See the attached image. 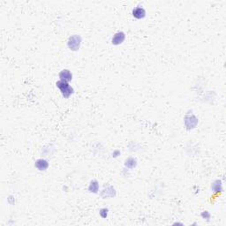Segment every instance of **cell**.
Segmentation results:
<instances>
[{
    "label": "cell",
    "mask_w": 226,
    "mask_h": 226,
    "mask_svg": "<svg viewBox=\"0 0 226 226\" xmlns=\"http://www.w3.org/2000/svg\"><path fill=\"white\" fill-rule=\"evenodd\" d=\"M132 15H133L134 18L141 20V19H143L144 17L146 16V11L144 10V8L138 6V7H136V8L133 9Z\"/></svg>",
    "instance_id": "cell-4"
},
{
    "label": "cell",
    "mask_w": 226,
    "mask_h": 226,
    "mask_svg": "<svg viewBox=\"0 0 226 226\" xmlns=\"http://www.w3.org/2000/svg\"><path fill=\"white\" fill-rule=\"evenodd\" d=\"M103 193H105V195H104V197H112L115 195V190H114V188L109 187L106 190H104Z\"/></svg>",
    "instance_id": "cell-9"
},
{
    "label": "cell",
    "mask_w": 226,
    "mask_h": 226,
    "mask_svg": "<svg viewBox=\"0 0 226 226\" xmlns=\"http://www.w3.org/2000/svg\"><path fill=\"white\" fill-rule=\"evenodd\" d=\"M100 215H101L102 217H104V218L107 217V215H108V210H107V209H103V210H101V211H100Z\"/></svg>",
    "instance_id": "cell-11"
},
{
    "label": "cell",
    "mask_w": 226,
    "mask_h": 226,
    "mask_svg": "<svg viewBox=\"0 0 226 226\" xmlns=\"http://www.w3.org/2000/svg\"><path fill=\"white\" fill-rule=\"evenodd\" d=\"M59 78H60V81L68 82V81H72V75L69 70H63V71L59 73Z\"/></svg>",
    "instance_id": "cell-5"
},
{
    "label": "cell",
    "mask_w": 226,
    "mask_h": 226,
    "mask_svg": "<svg viewBox=\"0 0 226 226\" xmlns=\"http://www.w3.org/2000/svg\"><path fill=\"white\" fill-rule=\"evenodd\" d=\"M221 187H222L221 182L220 181H218V180L213 184V189L215 190V192H219V191H221Z\"/></svg>",
    "instance_id": "cell-10"
},
{
    "label": "cell",
    "mask_w": 226,
    "mask_h": 226,
    "mask_svg": "<svg viewBox=\"0 0 226 226\" xmlns=\"http://www.w3.org/2000/svg\"><path fill=\"white\" fill-rule=\"evenodd\" d=\"M57 87L60 89L61 94L65 97V98H68L73 93V88H71L68 83L63 81H59L57 82Z\"/></svg>",
    "instance_id": "cell-1"
},
{
    "label": "cell",
    "mask_w": 226,
    "mask_h": 226,
    "mask_svg": "<svg viewBox=\"0 0 226 226\" xmlns=\"http://www.w3.org/2000/svg\"><path fill=\"white\" fill-rule=\"evenodd\" d=\"M89 192H91V193H97V191H98V189H99V186H98V183L97 181H92V182L90 183V185H89Z\"/></svg>",
    "instance_id": "cell-7"
},
{
    "label": "cell",
    "mask_w": 226,
    "mask_h": 226,
    "mask_svg": "<svg viewBox=\"0 0 226 226\" xmlns=\"http://www.w3.org/2000/svg\"><path fill=\"white\" fill-rule=\"evenodd\" d=\"M49 166L48 162L44 159H38L35 162V167L38 169L39 171H45Z\"/></svg>",
    "instance_id": "cell-6"
},
{
    "label": "cell",
    "mask_w": 226,
    "mask_h": 226,
    "mask_svg": "<svg viewBox=\"0 0 226 226\" xmlns=\"http://www.w3.org/2000/svg\"><path fill=\"white\" fill-rule=\"evenodd\" d=\"M126 166L127 168H130V169H132L136 166V160L132 157H129L127 161H126Z\"/></svg>",
    "instance_id": "cell-8"
},
{
    "label": "cell",
    "mask_w": 226,
    "mask_h": 226,
    "mask_svg": "<svg viewBox=\"0 0 226 226\" xmlns=\"http://www.w3.org/2000/svg\"><path fill=\"white\" fill-rule=\"evenodd\" d=\"M81 38L80 35H72L69 40H68V43L67 45L69 47V49H71L72 50H78L80 49V46H81Z\"/></svg>",
    "instance_id": "cell-2"
},
{
    "label": "cell",
    "mask_w": 226,
    "mask_h": 226,
    "mask_svg": "<svg viewBox=\"0 0 226 226\" xmlns=\"http://www.w3.org/2000/svg\"><path fill=\"white\" fill-rule=\"evenodd\" d=\"M125 38H126L125 34L123 32H118V33H116L114 35L111 42L114 45H118V44H121L125 41Z\"/></svg>",
    "instance_id": "cell-3"
}]
</instances>
